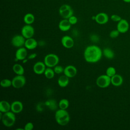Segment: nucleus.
Returning a JSON list of instances; mask_svg holds the SVG:
<instances>
[{"label": "nucleus", "instance_id": "a878e982", "mask_svg": "<svg viewBox=\"0 0 130 130\" xmlns=\"http://www.w3.org/2000/svg\"><path fill=\"white\" fill-rule=\"evenodd\" d=\"M55 72L54 71V70L52 69V68H46L44 74L45 76V77L48 79H52L55 75Z\"/></svg>", "mask_w": 130, "mask_h": 130}, {"label": "nucleus", "instance_id": "a211bd4d", "mask_svg": "<svg viewBox=\"0 0 130 130\" xmlns=\"http://www.w3.org/2000/svg\"><path fill=\"white\" fill-rule=\"evenodd\" d=\"M71 25L68 19H63L59 22L58 28L62 31H67L71 28Z\"/></svg>", "mask_w": 130, "mask_h": 130}, {"label": "nucleus", "instance_id": "dca6fc26", "mask_svg": "<svg viewBox=\"0 0 130 130\" xmlns=\"http://www.w3.org/2000/svg\"><path fill=\"white\" fill-rule=\"evenodd\" d=\"M23 109V104L19 101H14L11 104V111L15 114L20 113Z\"/></svg>", "mask_w": 130, "mask_h": 130}, {"label": "nucleus", "instance_id": "9b49d317", "mask_svg": "<svg viewBox=\"0 0 130 130\" xmlns=\"http://www.w3.org/2000/svg\"><path fill=\"white\" fill-rule=\"evenodd\" d=\"M129 29V23L128 21L124 19H121L118 22L117 25V29L120 33H125L128 31Z\"/></svg>", "mask_w": 130, "mask_h": 130}, {"label": "nucleus", "instance_id": "ddd939ff", "mask_svg": "<svg viewBox=\"0 0 130 130\" xmlns=\"http://www.w3.org/2000/svg\"><path fill=\"white\" fill-rule=\"evenodd\" d=\"M95 22L99 24H105L109 21V16L104 12H101L95 16Z\"/></svg>", "mask_w": 130, "mask_h": 130}, {"label": "nucleus", "instance_id": "f257e3e1", "mask_svg": "<svg viewBox=\"0 0 130 130\" xmlns=\"http://www.w3.org/2000/svg\"><path fill=\"white\" fill-rule=\"evenodd\" d=\"M103 51L96 45L87 46L84 51V58L85 61L89 63H96L102 58Z\"/></svg>", "mask_w": 130, "mask_h": 130}, {"label": "nucleus", "instance_id": "7ed1b4c3", "mask_svg": "<svg viewBox=\"0 0 130 130\" xmlns=\"http://www.w3.org/2000/svg\"><path fill=\"white\" fill-rule=\"evenodd\" d=\"M1 120L4 126L7 127H10L13 126L15 123V114L11 111L4 113L1 118Z\"/></svg>", "mask_w": 130, "mask_h": 130}, {"label": "nucleus", "instance_id": "2f4dec72", "mask_svg": "<svg viewBox=\"0 0 130 130\" xmlns=\"http://www.w3.org/2000/svg\"><path fill=\"white\" fill-rule=\"evenodd\" d=\"M70 23H71V25H74L75 24L77 23V21H78V19L77 18L74 16V15H72V16H71L69 19H68Z\"/></svg>", "mask_w": 130, "mask_h": 130}, {"label": "nucleus", "instance_id": "f03ea898", "mask_svg": "<svg viewBox=\"0 0 130 130\" xmlns=\"http://www.w3.org/2000/svg\"><path fill=\"white\" fill-rule=\"evenodd\" d=\"M55 119L59 125L64 126L70 122V114L66 110L59 109L55 111Z\"/></svg>", "mask_w": 130, "mask_h": 130}, {"label": "nucleus", "instance_id": "412c9836", "mask_svg": "<svg viewBox=\"0 0 130 130\" xmlns=\"http://www.w3.org/2000/svg\"><path fill=\"white\" fill-rule=\"evenodd\" d=\"M10 111H11V104L7 101H1L0 102V112L4 113Z\"/></svg>", "mask_w": 130, "mask_h": 130}, {"label": "nucleus", "instance_id": "c9c22d12", "mask_svg": "<svg viewBox=\"0 0 130 130\" xmlns=\"http://www.w3.org/2000/svg\"><path fill=\"white\" fill-rule=\"evenodd\" d=\"M90 39L92 40V41H93L94 42H96L99 41V37H98V36H97L95 35H92L91 36Z\"/></svg>", "mask_w": 130, "mask_h": 130}, {"label": "nucleus", "instance_id": "4c0bfd02", "mask_svg": "<svg viewBox=\"0 0 130 130\" xmlns=\"http://www.w3.org/2000/svg\"><path fill=\"white\" fill-rule=\"evenodd\" d=\"M122 1L126 3H130V0H122Z\"/></svg>", "mask_w": 130, "mask_h": 130}, {"label": "nucleus", "instance_id": "6e6552de", "mask_svg": "<svg viewBox=\"0 0 130 130\" xmlns=\"http://www.w3.org/2000/svg\"><path fill=\"white\" fill-rule=\"evenodd\" d=\"M26 39L22 35H16L11 39V44L15 47L20 48L24 46Z\"/></svg>", "mask_w": 130, "mask_h": 130}, {"label": "nucleus", "instance_id": "72a5a7b5", "mask_svg": "<svg viewBox=\"0 0 130 130\" xmlns=\"http://www.w3.org/2000/svg\"><path fill=\"white\" fill-rule=\"evenodd\" d=\"M34 124L31 122H28L24 125V130H31L34 128Z\"/></svg>", "mask_w": 130, "mask_h": 130}, {"label": "nucleus", "instance_id": "4be33fe9", "mask_svg": "<svg viewBox=\"0 0 130 130\" xmlns=\"http://www.w3.org/2000/svg\"><path fill=\"white\" fill-rule=\"evenodd\" d=\"M46 106L50 110L52 111L57 110V104L56 101L54 99H49L45 102Z\"/></svg>", "mask_w": 130, "mask_h": 130}, {"label": "nucleus", "instance_id": "1a4fd4ad", "mask_svg": "<svg viewBox=\"0 0 130 130\" xmlns=\"http://www.w3.org/2000/svg\"><path fill=\"white\" fill-rule=\"evenodd\" d=\"M21 35L26 39L32 38L35 34V29L31 24H26L21 28Z\"/></svg>", "mask_w": 130, "mask_h": 130}, {"label": "nucleus", "instance_id": "cd10ccee", "mask_svg": "<svg viewBox=\"0 0 130 130\" xmlns=\"http://www.w3.org/2000/svg\"><path fill=\"white\" fill-rule=\"evenodd\" d=\"M1 86L4 88L9 87L12 86V80L8 79H4L1 81Z\"/></svg>", "mask_w": 130, "mask_h": 130}, {"label": "nucleus", "instance_id": "f3484780", "mask_svg": "<svg viewBox=\"0 0 130 130\" xmlns=\"http://www.w3.org/2000/svg\"><path fill=\"white\" fill-rule=\"evenodd\" d=\"M38 45V43L34 38H30L26 39L24 44V47L28 50H33Z\"/></svg>", "mask_w": 130, "mask_h": 130}, {"label": "nucleus", "instance_id": "bb28decb", "mask_svg": "<svg viewBox=\"0 0 130 130\" xmlns=\"http://www.w3.org/2000/svg\"><path fill=\"white\" fill-rule=\"evenodd\" d=\"M58 105L59 109L66 110L69 106V101L66 99H62L59 101Z\"/></svg>", "mask_w": 130, "mask_h": 130}, {"label": "nucleus", "instance_id": "c756f323", "mask_svg": "<svg viewBox=\"0 0 130 130\" xmlns=\"http://www.w3.org/2000/svg\"><path fill=\"white\" fill-rule=\"evenodd\" d=\"M53 70L55 73L57 74H60L62 73H63L64 71V68L62 66H59L58 64L54 67Z\"/></svg>", "mask_w": 130, "mask_h": 130}, {"label": "nucleus", "instance_id": "39448f33", "mask_svg": "<svg viewBox=\"0 0 130 130\" xmlns=\"http://www.w3.org/2000/svg\"><path fill=\"white\" fill-rule=\"evenodd\" d=\"M74 11L72 7L68 4L61 5L59 9V14L63 19H69L73 15Z\"/></svg>", "mask_w": 130, "mask_h": 130}, {"label": "nucleus", "instance_id": "0eeeda50", "mask_svg": "<svg viewBox=\"0 0 130 130\" xmlns=\"http://www.w3.org/2000/svg\"><path fill=\"white\" fill-rule=\"evenodd\" d=\"M26 83V78L24 76L17 75L12 80V86L15 88H20Z\"/></svg>", "mask_w": 130, "mask_h": 130}, {"label": "nucleus", "instance_id": "f704fd0d", "mask_svg": "<svg viewBox=\"0 0 130 130\" xmlns=\"http://www.w3.org/2000/svg\"><path fill=\"white\" fill-rule=\"evenodd\" d=\"M44 106H46L45 104H43L42 103H39L37 106V110L39 111H42L44 109Z\"/></svg>", "mask_w": 130, "mask_h": 130}, {"label": "nucleus", "instance_id": "c85d7f7f", "mask_svg": "<svg viewBox=\"0 0 130 130\" xmlns=\"http://www.w3.org/2000/svg\"><path fill=\"white\" fill-rule=\"evenodd\" d=\"M116 70L113 67H108L106 71V74L109 76L110 77H112L114 75L116 74Z\"/></svg>", "mask_w": 130, "mask_h": 130}, {"label": "nucleus", "instance_id": "393cba45", "mask_svg": "<svg viewBox=\"0 0 130 130\" xmlns=\"http://www.w3.org/2000/svg\"><path fill=\"white\" fill-rule=\"evenodd\" d=\"M103 54L108 59H112L114 57V53L110 48H104L103 51Z\"/></svg>", "mask_w": 130, "mask_h": 130}, {"label": "nucleus", "instance_id": "e433bc0d", "mask_svg": "<svg viewBox=\"0 0 130 130\" xmlns=\"http://www.w3.org/2000/svg\"><path fill=\"white\" fill-rule=\"evenodd\" d=\"M37 56V53H31L30 54H29L28 56H27V58L28 59H32L35 58Z\"/></svg>", "mask_w": 130, "mask_h": 130}, {"label": "nucleus", "instance_id": "20e7f679", "mask_svg": "<svg viewBox=\"0 0 130 130\" xmlns=\"http://www.w3.org/2000/svg\"><path fill=\"white\" fill-rule=\"evenodd\" d=\"M59 61V57L55 54L49 53L44 58V62L47 67L54 68L58 64Z\"/></svg>", "mask_w": 130, "mask_h": 130}, {"label": "nucleus", "instance_id": "5701e85b", "mask_svg": "<svg viewBox=\"0 0 130 130\" xmlns=\"http://www.w3.org/2000/svg\"><path fill=\"white\" fill-rule=\"evenodd\" d=\"M12 70L13 72L19 75H23L24 73V69L22 65L19 63H15L13 66Z\"/></svg>", "mask_w": 130, "mask_h": 130}, {"label": "nucleus", "instance_id": "4468645a", "mask_svg": "<svg viewBox=\"0 0 130 130\" xmlns=\"http://www.w3.org/2000/svg\"><path fill=\"white\" fill-rule=\"evenodd\" d=\"M77 73V69L73 65H68L64 68L63 74L69 78L74 77Z\"/></svg>", "mask_w": 130, "mask_h": 130}, {"label": "nucleus", "instance_id": "2eb2a0df", "mask_svg": "<svg viewBox=\"0 0 130 130\" xmlns=\"http://www.w3.org/2000/svg\"><path fill=\"white\" fill-rule=\"evenodd\" d=\"M27 56V49L24 47L18 48L15 52V58L17 60H23Z\"/></svg>", "mask_w": 130, "mask_h": 130}, {"label": "nucleus", "instance_id": "aec40b11", "mask_svg": "<svg viewBox=\"0 0 130 130\" xmlns=\"http://www.w3.org/2000/svg\"><path fill=\"white\" fill-rule=\"evenodd\" d=\"M69 78L65 75L60 76L57 80L58 85L61 87H65L67 86L69 83Z\"/></svg>", "mask_w": 130, "mask_h": 130}, {"label": "nucleus", "instance_id": "9d476101", "mask_svg": "<svg viewBox=\"0 0 130 130\" xmlns=\"http://www.w3.org/2000/svg\"><path fill=\"white\" fill-rule=\"evenodd\" d=\"M33 71L37 75H41L44 74L46 69V66L45 63L42 61H37L33 66Z\"/></svg>", "mask_w": 130, "mask_h": 130}, {"label": "nucleus", "instance_id": "b1692460", "mask_svg": "<svg viewBox=\"0 0 130 130\" xmlns=\"http://www.w3.org/2000/svg\"><path fill=\"white\" fill-rule=\"evenodd\" d=\"M35 18L32 13H27L23 17V21L26 24H31L34 23Z\"/></svg>", "mask_w": 130, "mask_h": 130}, {"label": "nucleus", "instance_id": "423d86ee", "mask_svg": "<svg viewBox=\"0 0 130 130\" xmlns=\"http://www.w3.org/2000/svg\"><path fill=\"white\" fill-rule=\"evenodd\" d=\"M95 83L96 85L100 88H106L111 84V77L106 74L100 75L96 78Z\"/></svg>", "mask_w": 130, "mask_h": 130}, {"label": "nucleus", "instance_id": "6ab92c4d", "mask_svg": "<svg viewBox=\"0 0 130 130\" xmlns=\"http://www.w3.org/2000/svg\"><path fill=\"white\" fill-rule=\"evenodd\" d=\"M111 84L114 86H119L123 83V78L122 76L118 74H115L111 77Z\"/></svg>", "mask_w": 130, "mask_h": 130}, {"label": "nucleus", "instance_id": "473e14b6", "mask_svg": "<svg viewBox=\"0 0 130 130\" xmlns=\"http://www.w3.org/2000/svg\"><path fill=\"white\" fill-rule=\"evenodd\" d=\"M121 19V17L117 14H113L111 16V19L114 22H119Z\"/></svg>", "mask_w": 130, "mask_h": 130}, {"label": "nucleus", "instance_id": "7c9ffc66", "mask_svg": "<svg viewBox=\"0 0 130 130\" xmlns=\"http://www.w3.org/2000/svg\"><path fill=\"white\" fill-rule=\"evenodd\" d=\"M119 34H120V32L117 29H114V30H112L110 32L109 36L111 38H116L119 36Z\"/></svg>", "mask_w": 130, "mask_h": 130}, {"label": "nucleus", "instance_id": "f8f14e48", "mask_svg": "<svg viewBox=\"0 0 130 130\" xmlns=\"http://www.w3.org/2000/svg\"><path fill=\"white\" fill-rule=\"evenodd\" d=\"M61 43L62 46L67 49L72 48L74 45V41L73 39L68 35L63 36L61 39Z\"/></svg>", "mask_w": 130, "mask_h": 130}]
</instances>
